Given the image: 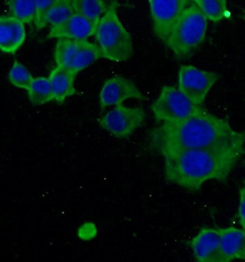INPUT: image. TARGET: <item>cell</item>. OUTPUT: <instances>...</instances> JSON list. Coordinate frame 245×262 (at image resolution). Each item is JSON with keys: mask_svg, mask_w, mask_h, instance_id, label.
I'll return each instance as SVG.
<instances>
[{"mask_svg": "<svg viewBox=\"0 0 245 262\" xmlns=\"http://www.w3.org/2000/svg\"><path fill=\"white\" fill-rule=\"evenodd\" d=\"M245 138L200 149L165 155L164 173L170 182L195 192L206 181H226L243 153Z\"/></svg>", "mask_w": 245, "mask_h": 262, "instance_id": "6da1fadb", "label": "cell"}, {"mask_svg": "<svg viewBox=\"0 0 245 262\" xmlns=\"http://www.w3.org/2000/svg\"><path fill=\"white\" fill-rule=\"evenodd\" d=\"M245 138L244 132L233 130L231 124L211 113L178 122H164L150 136L151 149L161 155L183 150L200 149Z\"/></svg>", "mask_w": 245, "mask_h": 262, "instance_id": "7a4b0ae2", "label": "cell"}, {"mask_svg": "<svg viewBox=\"0 0 245 262\" xmlns=\"http://www.w3.org/2000/svg\"><path fill=\"white\" fill-rule=\"evenodd\" d=\"M208 18L196 4L187 7L164 42L179 59L188 58L204 41Z\"/></svg>", "mask_w": 245, "mask_h": 262, "instance_id": "3957f363", "label": "cell"}, {"mask_svg": "<svg viewBox=\"0 0 245 262\" xmlns=\"http://www.w3.org/2000/svg\"><path fill=\"white\" fill-rule=\"evenodd\" d=\"M118 3L113 1L107 7L96 29V41L103 51L104 58L125 62L133 55L131 35L122 26L117 14Z\"/></svg>", "mask_w": 245, "mask_h": 262, "instance_id": "277c9868", "label": "cell"}, {"mask_svg": "<svg viewBox=\"0 0 245 262\" xmlns=\"http://www.w3.org/2000/svg\"><path fill=\"white\" fill-rule=\"evenodd\" d=\"M157 122H178L208 113L202 105L195 104L181 91L164 86L157 100L151 105Z\"/></svg>", "mask_w": 245, "mask_h": 262, "instance_id": "5b68a950", "label": "cell"}, {"mask_svg": "<svg viewBox=\"0 0 245 262\" xmlns=\"http://www.w3.org/2000/svg\"><path fill=\"white\" fill-rule=\"evenodd\" d=\"M145 110L141 107L128 108L116 105L100 120V125L110 135L124 139L131 136L145 122Z\"/></svg>", "mask_w": 245, "mask_h": 262, "instance_id": "8992f818", "label": "cell"}, {"mask_svg": "<svg viewBox=\"0 0 245 262\" xmlns=\"http://www.w3.org/2000/svg\"><path fill=\"white\" fill-rule=\"evenodd\" d=\"M219 77L217 73L201 70L193 66H182L178 75L179 91L195 104L203 105Z\"/></svg>", "mask_w": 245, "mask_h": 262, "instance_id": "52a82bcc", "label": "cell"}, {"mask_svg": "<svg viewBox=\"0 0 245 262\" xmlns=\"http://www.w3.org/2000/svg\"><path fill=\"white\" fill-rule=\"evenodd\" d=\"M190 0H149L155 34L165 41Z\"/></svg>", "mask_w": 245, "mask_h": 262, "instance_id": "ba28073f", "label": "cell"}, {"mask_svg": "<svg viewBox=\"0 0 245 262\" xmlns=\"http://www.w3.org/2000/svg\"><path fill=\"white\" fill-rule=\"evenodd\" d=\"M129 99L144 100L145 97L131 80L122 77H114L107 79L99 95L101 108L122 104L125 100Z\"/></svg>", "mask_w": 245, "mask_h": 262, "instance_id": "9c48e42d", "label": "cell"}, {"mask_svg": "<svg viewBox=\"0 0 245 262\" xmlns=\"http://www.w3.org/2000/svg\"><path fill=\"white\" fill-rule=\"evenodd\" d=\"M188 246L196 261L224 262L218 229L202 228L197 235L188 242Z\"/></svg>", "mask_w": 245, "mask_h": 262, "instance_id": "30bf717a", "label": "cell"}, {"mask_svg": "<svg viewBox=\"0 0 245 262\" xmlns=\"http://www.w3.org/2000/svg\"><path fill=\"white\" fill-rule=\"evenodd\" d=\"M99 21L75 13L66 21L57 26L51 27L48 38H65L70 40H87L94 35Z\"/></svg>", "mask_w": 245, "mask_h": 262, "instance_id": "8fae6325", "label": "cell"}, {"mask_svg": "<svg viewBox=\"0 0 245 262\" xmlns=\"http://www.w3.org/2000/svg\"><path fill=\"white\" fill-rule=\"evenodd\" d=\"M26 32L24 23L12 16L0 17V51L12 54L23 46Z\"/></svg>", "mask_w": 245, "mask_h": 262, "instance_id": "7c38bea8", "label": "cell"}, {"mask_svg": "<svg viewBox=\"0 0 245 262\" xmlns=\"http://www.w3.org/2000/svg\"><path fill=\"white\" fill-rule=\"evenodd\" d=\"M218 230L224 262L245 260V231L234 227L218 228Z\"/></svg>", "mask_w": 245, "mask_h": 262, "instance_id": "4fadbf2b", "label": "cell"}, {"mask_svg": "<svg viewBox=\"0 0 245 262\" xmlns=\"http://www.w3.org/2000/svg\"><path fill=\"white\" fill-rule=\"evenodd\" d=\"M76 76V73L58 66L51 71L48 79L50 81L54 101L62 104L68 98L77 93L75 89Z\"/></svg>", "mask_w": 245, "mask_h": 262, "instance_id": "5bb4252c", "label": "cell"}, {"mask_svg": "<svg viewBox=\"0 0 245 262\" xmlns=\"http://www.w3.org/2000/svg\"><path fill=\"white\" fill-rule=\"evenodd\" d=\"M100 58H104V54L100 46L90 42L88 40H80L69 70L77 75Z\"/></svg>", "mask_w": 245, "mask_h": 262, "instance_id": "9a60e30c", "label": "cell"}, {"mask_svg": "<svg viewBox=\"0 0 245 262\" xmlns=\"http://www.w3.org/2000/svg\"><path fill=\"white\" fill-rule=\"evenodd\" d=\"M28 98L32 105L46 104L54 101L53 92L48 77H35L27 91Z\"/></svg>", "mask_w": 245, "mask_h": 262, "instance_id": "2e32d148", "label": "cell"}, {"mask_svg": "<svg viewBox=\"0 0 245 262\" xmlns=\"http://www.w3.org/2000/svg\"><path fill=\"white\" fill-rule=\"evenodd\" d=\"M10 15L24 24L34 23L36 17L35 0H9Z\"/></svg>", "mask_w": 245, "mask_h": 262, "instance_id": "e0dca14e", "label": "cell"}, {"mask_svg": "<svg viewBox=\"0 0 245 262\" xmlns=\"http://www.w3.org/2000/svg\"><path fill=\"white\" fill-rule=\"evenodd\" d=\"M80 41V40H79ZM78 40H70L61 38L55 46V61L56 66L62 68H70L73 59L77 53L79 46Z\"/></svg>", "mask_w": 245, "mask_h": 262, "instance_id": "ac0fdd59", "label": "cell"}, {"mask_svg": "<svg viewBox=\"0 0 245 262\" xmlns=\"http://www.w3.org/2000/svg\"><path fill=\"white\" fill-rule=\"evenodd\" d=\"M75 13L85 18L99 21L107 7L103 0H72Z\"/></svg>", "mask_w": 245, "mask_h": 262, "instance_id": "d6986e66", "label": "cell"}, {"mask_svg": "<svg viewBox=\"0 0 245 262\" xmlns=\"http://www.w3.org/2000/svg\"><path fill=\"white\" fill-rule=\"evenodd\" d=\"M75 14L73 9L72 0H58L55 6L46 14L44 25L46 27L50 25L51 27L57 26Z\"/></svg>", "mask_w": 245, "mask_h": 262, "instance_id": "ffe728a7", "label": "cell"}, {"mask_svg": "<svg viewBox=\"0 0 245 262\" xmlns=\"http://www.w3.org/2000/svg\"><path fill=\"white\" fill-rule=\"evenodd\" d=\"M195 4L207 18L214 23L221 20L227 12V0H199Z\"/></svg>", "mask_w": 245, "mask_h": 262, "instance_id": "44dd1931", "label": "cell"}, {"mask_svg": "<svg viewBox=\"0 0 245 262\" xmlns=\"http://www.w3.org/2000/svg\"><path fill=\"white\" fill-rule=\"evenodd\" d=\"M34 77H32L31 72L26 67L18 61H15L13 66L10 68L9 72V80L13 86L18 89L28 91L32 85Z\"/></svg>", "mask_w": 245, "mask_h": 262, "instance_id": "7402d4cb", "label": "cell"}, {"mask_svg": "<svg viewBox=\"0 0 245 262\" xmlns=\"http://www.w3.org/2000/svg\"><path fill=\"white\" fill-rule=\"evenodd\" d=\"M36 1V17H35V26L38 30H42L45 28L44 23L46 18V14L49 12L55 3L58 0H35Z\"/></svg>", "mask_w": 245, "mask_h": 262, "instance_id": "603a6c76", "label": "cell"}, {"mask_svg": "<svg viewBox=\"0 0 245 262\" xmlns=\"http://www.w3.org/2000/svg\"><path fill=\"white\" fill-rule=\"evenodd\" d=\"M97 235V228L93 223L83 224L77 231L78 237L82 240H91Z\"/></svg>", "mask_w": 245, "mask_h": 262, "instance_id": "cb8c5ba5", "label": "cell"}, {"mask_svg": "<svg viewBox=\"0 0 245 262\" xmlns=\"http://www.w3.org/2000/svg\"><path fill=\"white\" fill-rule=\"evenodd\" d=\"M239 219L242 229L245 231V183L240 190V200H239Z\"/></svg>", "mask_w": 245, "mask_h": 262, "instance_id": "d4e9b609", "label": "cell"}, {"mask_svg": "<svg viewBox=\"0 0 245 262\" xmlns=\"http://www.w3.org/2000/svg\"><path fill=\"white\" fill-rule=\"evenodd\" d=\"M242 18H244L245 19V11L242 13Z\"/></svg>", "mask_w": 245, "mask_h": 262, "instance_id": "484cf974", "label": "cell"}, {"mask_svg": "<svg viewBox=\"0 0 245 262\" xmlns=\"http://www.w3.org/2000/svg\"><path fill=\"white\" fill-rule=\"evenodd\" d=\"M194 1H195V3H196V2H198L199 0H194Z\"/></svg>", "mask_w": 245, "mask_h": 262, "instance_id": "4316f807", "label": "cell"}, {"mask_svg": "<svg viewBox=\"0 0 245 262\" xmlns=\"http://www.w3.org/2000/svg\"><path fill=\"white\" fill-rule=\"evenodd\" d=\"M244 183H245V181H244Z\"/></svg>", "mask_w": 245, "mask_h": 262, "instance_id": "83f0119b", "label": "cell"}]
</instances>
